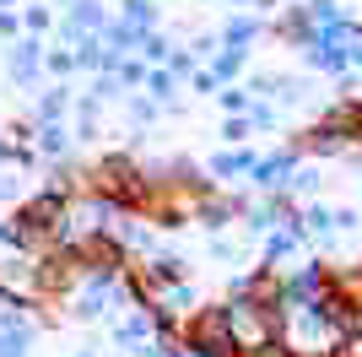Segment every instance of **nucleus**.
<instances>
[{"instance_id": "obj_1", "label": "nucleus", "mask_w": 362, "mask_h": 357, "mask_svg": "<svg viewBox=\"0 0 362 357\" xmlns=\"http://www.w3.org/2000/svg\"><path fill=\"white\" fill-rule=\"evenodd\" d=\"M65 319H81V325H103V319H114V314L136 309L130 303V287H124V276H98V271H81L76 276V287L60 298Z\"/></svg>"}, {"instance_id": "obj_2", "label": "nucleus", "mask_w": 362, "mask_h": 357, "mask_svg": "<svg viewBox=\"0 0 362 357\" xmlns=\"http://www.w3.org/2000/svg\"><path fill=\"white\" fill-rule=\"evenodd\" d=\"M184 352H195V357H243V346L233 341V330H227L222 303H200V309L184 319Z\"/></svg>"}, {"instance_id": "obj_3", "label": "nucleus", "mask_w": 362, "mask_h": 357, "mask_svg": "<svg viewBox=\"0 0 362 357\" xmlns=\"http://www.w3.org/2000/svg\"><path fill=\"white\" fill-rule=\"evenodd\" d=\"M0 60H6V81L22 87V92H33L38 76H44V38H28V33H22L16 44L0 49Z\"/></svg>"}, {"instance_id": "obj_4", "label": "nucleus", "mask_w": 362, "mask_h": 357, "mask_svg": "<svg viewBox=\"0 0 362 357\" xmlns=\"http://www.w3.org/2000/svg\"><path fill=\"white\" fill-rule=\"evenodd\" d=\"M108 16H114V11H108L103 0H71V6H65V16L54 22V33H60V44L71 49L76 38H87V33H103V28H108Z\"/></svg>"}, {"instance_id": "obj_5", "label": "nucleus", "mask_w": 362, "mask_h": 357, "mask_svg": "<svg viewBox=\"0 0 362 357\" xmlns=\"http://www.w3.org/2000/svg\"><path fill=\"white\" fill-rule=\"evenodd\" d=\"M298 163H303V152H298V147H281V152H271V157H255V168H249V184H255L259 195H281Z\"/></svg>"}, {"instance_id": "obj_6", "label": "nucleus", "mask_w": 362, "mask_h": 357, "mask_svg": "<svg viewBox=\"0 0 362 357\" xmlns=\"http://www.w3.org/2000/svg\"><path fill=\"white\" fill-rule=\"evenodd\" d=\"M108 336H114V346H124V352H136V346H146L157 330H151V309H124L108 319Z\"/></svg>"}, {"instance_id": "obj_7", "label": "nucleus", "mask_w": 362, "mask_h": 357, "mask_svg": "<svg viewBox=\"0 0 362 357\" xmlns=\"http://www.w3.org/2000/svg\"><path fill=\"white\" fill-rule=\"evenodd\" d=\"M71 81H54V87H44L38 98H33V108H28V119L33 125H65L71 119Z\"/></svg>"}, {"instance_id": "obj_8", "label": "nucleus", "mask_w": 362, "mask_h": 357, "mask_svg": "<svg viewBox=\"0 0 362 357\" xmlns=\"http://www.w3.org/2000/svg\"><path fill=\"white\" fill-rule=\"evenodd\" d=\"M33 152H38V163H71L76 157L71 125H38L33 130Z\"/></svg>"}, {"instance_id": "obj_9", "label": "nucleus", "mask_w": 362, "mask_h": 357, "mask_svg": "<svg viewBox=\"0 0 362 357\" xmlns=\"http://www.w3.org/2000/svg\"><path fill=\"white\" fill-rule=\"evenodd\" d=\"M249 168H255V152L249 147H227V152H216L211 163H206V178L227 184V178H249Z\"/></svg>"}, {"instance_id": "obj_10", "label": "nucleus", "mask_w": 362, "mask_h": 357, "mask_svg": "<svg viewBox=\"0 0 362 357\" xmlns=\"http://www.w3.org/2000/svg\"><path fill=\"white\" fill-rule=\"evenodd\" d=\"M151 309H163V314H179V319H189V314L200 309V293H195V282H189V276H184V282L163 287V293L151 298Z\"/></svg>"}, {"instance_id": "obj_11", "label": "nucleus", "mask_w": 362, "mask_h": 357, "mask_svg": "<svg viewBox=\"0 0 362 357\" xmlns=\"http://www.w3.org/2000/svg\"><path fill=\"white\" fill-rule=\"evenodd\" d=\"M265 33V22L259 16H249V11H238V16H227L222 28H216V44H227V49H249Z\"/></svg>"}, {"instance_id": "obj_12", "label": "nucleus", "mask_w": 362, "mask_h": 357, "mask_svg": "<svg viewBox=\"0 0 362 357\" xmlns=\"http://www.w3.org/2000/svg\"><path fill=\"white\" fill-rule=\"evenodd\" d=\"M141 92H146L151 103L173 108V92H179V76L168 71V65H151V71H146V81H141Z\"/></svg>"}, {"instance_id": "obj_13", "label": "nucleus", "mask_w": 362, "mask_h": 357, "mask_svg": "<svg viewBox=\"0 0 362 357\" xmlns=\"http://www.w3.org/2000/svg\"><path fill=\"white\" fill-rule=\"evenodd\" d=\"M16 16H22V33H28V38H49L54 22H60L54 6H44V0H38V6H16Z\"/></svg>"}, {"instance_id": "obj_14", "label": "nucleus", "mask_w": 362, "mask_h": 357, "mask_svg": "<svg viewBox=\"0 0 362 357\" xmlns=\"http://www.w3.org/2000/svg\"><path fill=\"white\" fill-rule=\"evenodd\" d=\"M119 22H130V28H157V22H163V16H157V0H119Z\"/></svg>"}, {"instance_id": "obj_15", "label": "nucleus", "mask_w": 362, "mask_h": 357, "mask_svg": "<svg viewBox=\"0 0 362 357\" xmlns=\"http://www.w3.org/2000/svg\"><path fill=\"white\" fill-rule=\"evenodd\" d=\"M44 71L54 76V81H71V76H76L71 49H65V44H44Z\"/></svg>"}, {"instance_id": "obj_16", "label": "nucleus", "mask_w": 362, "mask_h": 357, "mask_svg": "<svg viewBox=\"0 0 362 357\" xmlns=\"http://www.w3.org/2000/svg\"><path fill=\"white\" fill-rule=\"evenodd\" d=\"M87 98H98V103H114V98H124V81L114 71H98L87 76Z\"/></svg>"}, {"instance_id": "obj_17", "label": "nucleus", "mask_w": 362, "mask_h": 357, "mask_svg": "<svg viewBox=\"0 0 362 357\" xmlns=\"http://www.w3.org/2000/svg\"><path fill=\"white\" fill-rule=\"evenodd\" d=\"M124 114H130V125H141V130H146V125H157V119H163V103H151L146 92H130Z\"/></svg>"}, {"instance_id": "obj_18", "label": "nucleus", "mask_w": 362, "mask_h": 357, "mask_svg": "<svg viewBox=\"0 0 362 357\" xmlns=\"http://www.w3.org/2000/svg\"><path fill=\"white\" fill-rule=\"evenodd\" d=\"M216 103H222L227 114H249V103H255V92L243 87V81H227V87H216Z\"/></svg>"}, {"instance_id": "obj_19", "label": "nucleus", "mask_w": 362, "mask_h": 357, "mask_svg": "<svg viewBox=\"0 0 362 357\" xmlns=\"http://www.w3.org/2000/svg\"><path fill=\"white\" fill-rule=\"evenodd\" d=\"M168 55H173L168 33H163V28H151L146 38H141V60H146V65H168Z\"/></svg>"}, {"instance_id": "obj_20", "label": "nucleus", "mask_w": 362, "mask_h": 357, "mask_svg": "<svg viewBox=\"0 0 362 357\" xmlns=\"http://www.w3.org/2000/svg\"><path fill=\"white\" fill-rule=\"evenodd\" d=\"M249 130H255V125H249V114H227V119H222V141H227V147H243V141H249Z\"/></svg>"}, {"instance_id": "obj_21", "label": "nucleus", "mask_w": 362, "mask_h": 357, "mask_svg": "<svg viewBox=\"0 0 362 357\" xmlns=\"http://www.w3.org/2000/svg\"><path fill=\"white\" fill-rule=\"evenodd\" d=\"M195 65H200V60L189 55V49H173V55H168V71L179 76V81H189V71H195Z\"/></svg>"}, {"instance_id": "obj_22", "label": "nucleus", "mask_w": 362, "mask_h": 357, "mask_svg": "<svg viewBox=\"0 0 362 357\" xmlns=\"http://www.w3.org/2000/svg\"><path fill=\"white\" fill-rule=\"evenodd\" d=\"M216 49H222V44H216V33H195V44H189V55H195L200 65H206V60H211Z\"/></svg>"}, {"instance_id": "obj_23", "label": "nucleus", "mask_w": 362, "mask_h": 357, "mask_svg": "<svg viewBox=\"0 0 362 357\" xmlns=\"http://www.w3.org/2000/svg\"><path fill=\"white\" fill-rule=\"evenodd\" d=\"M0 38H6V44L22 38V16H16V11H0Z\"/></svg>"}, {"instance_id": "obj_24", "label": "nucleus", "mask_w": 362, "mask_h": 357, "mask_svg": "<svg viewBox=\"0 0 362 357\" xmlns=\"http://www.w3.org/2000/svg\"><path fill=\"white\" fill-rule=\"evenodd\" d=\"M259 11H281V0H255Z\"/></svg>"}, {"instance_id": "obj_25", "label": "nucleus", "mask_w": 362, "mask_h": 357, "mask_svg": "<svg viewBox=\"0 0 362 357\" xmlns=\"http://www.w3.org/2000/svg\"><path fill=\"white\" fill-rule=\"evenodd\" d=\"M16 6H22V0H0V11H16Z\"/></svg>"}, {"instance_id": "obj_26", "label": "nucleus", "mask_w": 362, "mask_h": 357, "mask_svg": "<svg viewBox=\"0 0 362 357\" xmlns=\"http://www.w3.org/2000/svg\"><path fill=\"white\" fill-rule=\"evenodd\" d=\"M76 357H103V352H98V346H87V352H76Z\"/></svg>"}, {"instance_id": "obj_27", "label": "nucleus", "mask_w": 362, "mask_h": 357, "mask_svg": "<svg viewBox=\"0 0 362 357\" xmlns=\"http://www.w3.org/2000/svg\"><path fill=\"white\" fill-rule=\"evenodd\" d=\"M54 6H71V0H54Z\"/></svg>"}, {"instance_id": "obj_28", "label": "nucleus", "mask_w": 362, "mask_h": 357, "mask_svg": "<svg viewBox=\"0 0 362 357\" xmlns=\"http://www.w3.org/2000/svg\"><path fill=\"white\" fill-rule=\"evenodd\" d=\"M184 357H195V352H184Z\"/></svg>"}]
</instances>
